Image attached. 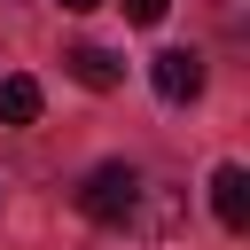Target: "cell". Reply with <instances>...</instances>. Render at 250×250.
<instances>
[{
  "instance_id": "7",
  "label": "cell",
  "mask_w": 250,
  "mask_h": 250,
  "mask_svg": "<svg viewBox=\"0 0 250 250\" xmlns=\"http://www.w3.org/2000/svg\"><path fill=\"white\" fill-rule=\"evenodd\" d=\"M62 8H70V16H94V8H102V0H62Z\"/></svg>"
},
{
  "instance_id": "5",
  "label": "cell",
  "mask_w": 250,
  "mask_h": 250,
  "mask_svg": "<svg viewBox=\"0 0 250 250\" xmlns=\"http://www.w3.org/2000/svg\"><path fill=\"white\" fill-rule=\"evenodd\" d=\"M39 117V78H0V125H31Z\"/></svg>"
},
{
  "instance_id": "1",
  "label": "cell",
  "mask_w": 250,
  "mask_h": 250,
  "mask_svg": "<svg viewBox=\"0 0 250 250\" xmlns=\"http://www.w3.org/2000/svg\"><path fill=\"white\" fill-rule=\"evenodd\" d=\"M78 211H86L94 227H125V219L141 211V172H133V164H94L86 188H78Z\"/></svg>"
},
{
  "instance_id": "6",
  "label": "cell",
  "mask_w": 250,
  "mask_h": 250,
  "mask_svg": "<svg viewBox=\"0 0 250 250\" xmlns=\"http://www.w3.org/2000/svg\"><path fill=\"white\" fill-rule=\"evenodd\" d=\"M164 8H172V0H125V16H133V23H164Z\"/></svg>"
},
{
  "instance_id": "3",
  "label": "cell",
  "mask_w": 250,
  "mask_h": 250,
  "mask_svg": "<svg viewBox=\"0 0 250 250\" xmlns=\"http://www.w3.org/2000/svg\"><path fill=\"white\" fill-rule=\"evenodd\" d=\"M211 211H219L227 234L250 227V172H242V164H219V172H211Z\"/></svg>"
},
{
  "instance_id": "2",
  "label": "cell",
  "mask_w": 250,
  "mask_h": 250,
  "mask_svg": "<svg viewBox=\"0 0 250 250\" xmlns=\"http://www.w3.org/2000/svg\"><path fill=\"white\" fill-rule=\"evenodd\" d=\"M148 86H156L164 102H195V94H203V55H195V47H164V55L148 62Z\"/></svg>"
},
{
  "instance_id": "4",
  "label": "cell",
  "mask_w": 250,
  "mask_h": 250,
  "mask_svg": "<svg viewBox=\"0 0 250 250\" xmlns=\"http://www.w3.org/2000/svg\"><path fill=\"white\" fill-rule=\"evenodd\" d=\"M62 70H70L78 86H94V94H109V86L125 78V62H117L109 47H70V55H62Z\"/></svg>"
}]
</instances>
